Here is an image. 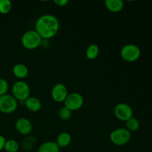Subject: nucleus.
Returning <instances> with one entry per match:
<instances>
[{
  "instance_id": "f03ea898",
  "label": "nucleus",
  "mask_w": 152,
  "mask_h": 152,
  "mask_svg": "<svg viewBox=\"0 0 152 152\" xmlns=\"http://www.w3.org/2000/svg\"><path fill=\"white\" fill-rule=\"evenodd\" d=\"M21 42L26 49L34 50L41 45L42 39L35 30H28L22 36Z\"/></svg>"
},
{
  "instance_id": "1a4fd4ad",
  "label": "nucleus",
  "mask_w": 152,
  "mask_h": 152,
  "mask_svg": "<svg viewBox=\"0 0 152 152\" xmlns=\"http://www.w3.org/2000/svg\"><path fill=\"white\" fill-rule=\"evenodd\" d=\"M51 97L53 100L58 103L65 102L68 95V88L62 83H56L51 89Z\"/></svg>"
},
{
  "instance_id": "6e6552de",
  "label": "nucleus",
  "mask_w": 152,
  "mask_h": 152,
  "mask_svg": "<svg viewBox=\"0 0 152 152\" xmlns=\"http://www.w3.org/2000/svg\"><path fill=\"white\" fill-rule=\"evenodd\" d=\"M114 114L119 120L126 122L128 120L133 117V110L132 107L127 103H118L115 105L114 109Z\"/></svg>"
},
{
  "instance_id": "2eb2a0df",
  "label": "nucleus",
  "mask_w": 152,
  "mask_h": 152,
  "mask_svg": "<svg viewBox=\"0 0 152 152\" xmlns=\"http://www.w3.org/2000/svg\"><path fill=\"white\" fill-rule=\"evenodd\" d=\"M60 148L54 141L43 142L38 148V152H59Z\"/></svg>"
},
{
  "instance_id": "423d86ee",
  "label": "nucleus",
  "mask_w": 152,
  "mask_h": 152,
  "mask_svg": "<svg viewBox=\"0 0 152 152\" xmlns=\"http://www.w3.org/2000/svg\"><path fill=\"white\" fill-rule=\"evenodd\" d=\"M18 108V101L13 95L6 94L0 96V112L9 114L14 112Z\"/></svg>"
},
{
  "instance_id": "7ed1b4c3",
  "label": "nucleus",
  "mask_w": 152,
  "mask_h": 152,
  "mask_svg": "<svg viewBox=\"0 0 152 152\" xmlns=\"http://www.w3.org/2000/svg\"><path fill=\"white\" fill-rule=\"evenodd\" d=\"M31 88L26 82L18 80L13 83L12 86V95L17 101L25 102L30 96Z\"/></svg>"
},
{
  "instance_id": "6ab92c4d",
  "label": "nucleus",
  "mask_w": 152,
  "mask_h": 152,
  "mask_svg": "<svg viewBox=\"0 0 152 152\" xmlns=\"http://www.w3.org/2000/svg\"><path fill=\"white\" fill-rule=\"evenodd\" d=\"M12 9V2L10 0H0V13L7 14Z\"/></svg>"
},
{
  "instance_id": "a211bd4d",
  "label": "nucleus",
  "mask_w": 152,
  "mask_h": 152,
  "mask_svg": "<svg viewBox=\"0 0 152 152\" xmlns=\"http://www.w3.org/2000/svg\"><path fill=\"white\" fill-rule=\"evenodd\" d=\"M126 123V129L129 130V132L132 133V132H135L140 129V122L135 117H132V118H130L129 120H128Z\"/></svg>"
},
{
  "instance_id": "9d476101",
  "label": "nucleus",
  "mask_w": 152,
  "mask_h": 152,
  "mask_svg": "<svg viewBox=\"0 0 152 152\" xmlns=\"http://www.w3.org/2000/svg\"><path fill=\"white\" fill-rule=\"evenodd\" d=\"M16 131L22 135H28L32 132V123L26 117H20L15 123Z\"/></svg>"
},
{
  "instance_id": "5701e85b",
  "label": "nucleus",
  "mask_w": 152,
  "mask_h": 152,
  "mask_svg": "<svg viewBox=\"0 0 152 152\" xmlns=\"http://www.w3.org/2000/svg\"><path fill=\"white\" fill-rule=\"evenodd\" d=\"M5 142H6V140L5 138H4V137L0 134V151H1V150L4 149Z\"/></svg>"
},
{
  "instance_id": "f3484780",
  "label": "nucleus",
  "mask_w": 152,
  "mask_h": 152,
  "mask_svg": "<svg viewBox=\"0 0 152 152\" xmlns=\"http://www.w3.org/2000/svg\"><path fill=\"white\" fill-rule=\"evenodd\" d=\"M4 149L6 152H17L19 149V144L16 140L13 139L6 140Z\"/></svg>"
},
{
  "instance_id": "412c9836",
  "label": "nucleus",
  "mask_w": 152,
  "mask_h": 152,
  "mask_svg": "<svg viewBox=\"0 0 152 152\" xmlns=\"http://www.w3.org/2000/svg\"><path fill=\"white\" fill-rule=\"evenodd\" d=\"M9 85L6 80L2 78H0V96L6 94L8 91Z\"/></svg>"
},
{
  "instance_id": "ddd939ff",
  "label": "nucleus",
  "mask_w": 152,
  "mask_h": 152,
  "mask_svg": "<svg viewBox=\"0 0 152 152\" xmlns=\"http://www.w3.org/2000/svg\"><path fill=\"white\" fill-rule=\"evenodd\" d=\"M106 8L112 13H119L124 7V2L122 0H105Z\"/></svg>"
},
{
  "instance_id": "39448f33",
  "label": "nucleus",
  "mask_w": 152,
  "mask_h": 152,
  "mask_svg": "<svg viewBox=\"0 0 152 152\" xmlns=\"http://www.w3.org/2000/svg\"><path fill=\"white\" fill-rule=\"evenodd\" d=\"M109 137L113 144L117 146H122L130 141L132 134L125 128H120L113 131L110 134Z\"/></svg>"
},
{
  "instance_id": "4468645a",
  "label": "nucleus",
  "mask_w": 152,
  "mask_h": 152,
  "mask_svg": "<svg viewBox=\"0 0 152 152\" xmlns=\"http://www.w3.org/2000/svg\"><path fill=\"white\" fill-rule=\"evenodd\" d=\"M72 137L68 132H64L59 134L56 137V142L59 148H65L71 144Z\"/></svg>"
},
{
  "instance_id": "dca6fc26",
  "label": "nucleus",
  "mask_w": 152,
  "mask_h": 152,
  "mask_svg": "<svg viewBox=\"0 0 152 152\" xmlns=\"http://www.w3.org/2000/svg\"><path fill=\"white\" fill-rule=\"evenodd\" d=\"M99 53V48L96 44H91L87 48L86 56L90 60H94L98 56Z\"/></svg>"
},
{
  "instance_id": "0eeeda50",
  "label": "nucleus",
  "mask_w": 152,
  "mask_h": 152,
  "mask_svg": "<svg viewBox=\"0 0 152 152\" xmlns=\"http://www.w3.org/2000/svg\"><path fill=\"white\" fill-rule=\"evenodd\" d=\"M64 103H65V107L68 108L71 111H78L83 106L84 98L80 93L73 92L68 94Z\"/></svg>"
},
{
  "instance_id": "4be33fe9",
  "label": "nucleus",
  "mask_w": 152,
  "mask_h": 152,
  "mask_svg": "<svg viewBox=\"0 0 152 152\" xmlns=\"http://www.w3.org/2000/svg\"><path fill=\"white\" fill-rule=\"evenodd\" d=\"M53 2L59 7H65L68 3V0H54Z\"/></svg>"
},
{
  "instance_id": "aec40b11",
  "label": "nucleus",
  "mask_w": 152,
  "mask_h": 152,
  "mask_svg": "<svg viewBox=\"0 0 152 152\" xmlns=\"http://www.w3.org/2000/svg\"><path fill=\"white\" fill-rule=\"evenodd\" d=\"M58 116H59V119L64 121H67V120H69L70 118L72 116V111H70L68 108H67L66 107L63 106L58 111Z\"/></svg>"
},
{
  "instance_id": "f8f14e48",
  "label": "nucleus",
  "mask_w": 152,
  "mask_h": 152,
  "mask_svg": "<svg viewBox=\"0 0 152 152\" xmlns=\"http://www.w3.org/2000/svg\"><path fill=\"white\" fill-rule=\"evenodd\" d=\"M25 105L31 112H37L42 108V102L39 99L34 96H29L25 101Z\"/></svg>"
},
{
  "instance_id": "20e7f679",
  "label": "nucleus",
  "mask_w": 152,
  "mask_h": 152,
  "mask_svg": "<svg viewBox=\"0 0 152 152\" xmlns=\"http://www.w3.org/2000/svg\"><path fill=\"white\" fill-rule=\"evenodd\" d=\"M122 59L128 62H136L141 56V50L134 44H127L123 46L120 50Z\"/></svg>"
},
{
  "instance_id": "f257e3e1",
  "label": "nucleus",
  "mask_w": 152,
  "mask_h": 152,
  "mask_svg": "<svg viewBox=\"0 0 152 152\" xmlns=\"http://www.w3.org/2000/svg\"><path fill=\"white\" fill-rule=\"evenodd\" d=\"M59 25V22L56 16L52 14H44L37 19L35 31L42 39H49L57 34Z\"/></svg>"
},
{
  "instance_id": "9b49d317",
  "label": "nucleus",
  "mask_w": 152,
  "mask_h": 152,
  "mask_svg": "<svg viewBox=\"0 0 152 152\" xmlns=\"http://www.w3.org/2000/svg\"><path fill=\"white\" fill-rule=\"evenodd\" d=\"M13 74L19 80H22L28 77L29 70L25 64L17 63L13 67Z\"/></svg>"
}]
</instances>
